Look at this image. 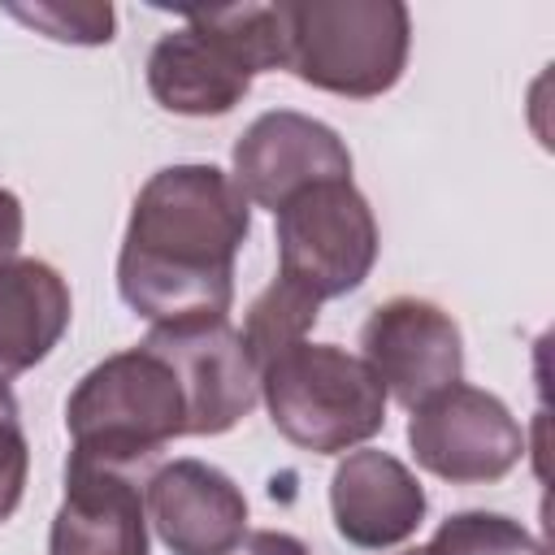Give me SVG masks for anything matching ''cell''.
<instances>
[{"label": "cell", "mask_w": 555, "mask_h": 555, "mask_svg": "<svg viewBox=\"0 0 555 555\" xmlns=\"http://www.w3.org/2000/svg\"><path fill=\"white\" fill-rule=\"evenodd\" d=\"M251 234V204L217 165L152 173L117 251V291L147 325L221 321L234 304V256Z\"/></svg>", "instance_id": "cell-1"}, {"label": "cell", "mask_w": 555, "mask_h": 555, "mask_svg": "<svg viewBox=\"0 0 555 555\" xmlns=\"http://www.w3.org/2000/svg\"><path fill=\"white\" fill-rule=\"evenodd\" d=\"M65 429L74 442L69 460L143 473L186 434V390L173 364L139 343L82 373L65 403Z\"/></svg>", "instance_id": "cell-2"}, {"label": "cell", "mask_w": 555, "mask_h": 555, "mask_svg": "<svg viewBox=\"0 0 555 555\" xmlns=\"http://www.w3.org/2000/svg\"><path fill=\"white\" fill-rule=\"evenodd\" d=\"M260 399L273 429L312 455H343L382 434L386 390L377 373L334 347V343H295L260 369Z\"/></svg>", "instance_id": "cell-3"}, {"label": "cell", "mask_w": 555, "mask_h": 555, "mask_svg": "<svg viewBox=\"0 0 555 555\" xmlns=\"http://www.w3.org/2000/svg\"><path fill=\"white\" fill-rule=\"evenodd\" d=\"M286 69L330 95H386L408 65L412 17L399 0H286Z\"/></svg>", "instance_id": "cell-4"}, {"label": "cell", "mask_w": 555, "mask_h": 555, "mask_svg": "<svg viewBox=\"0 0 555 555\" xmlns=\"http://www.w3.org/2000/svg\"><path fill=\"white\" fill-rule=\"evenodd\" d=\"M278 278L317 304L356 291L377 260V217L351 178L295 191L278 212Z\"/></svg>", "instance_id": "cell-5"}, {"label": "cell", "mask_w": 555, "mask_h": 555, "mask_svg": "<svg viewBox=\"0 0 555 555\" xmlns=\"http://www.w3.org/2000/svg\"><path fill=\"white\" fill-rule=\"evenodd\" d=\"M416 464L451 486H486L525 460V429L507 403L481 386H447L408 421Z\"/></svg>", "instance_id": "cell-6"}, {"label": "cell", "mask_w": 555, "mask_h": 555, "mask_svg": "<svg viewBox=\"0 0 555 555\" xmlns=\"http://www.w3.org/2000/svg\"><path fill=\"white\" fill-rule=\"evenodd\" d=\"M364 364L377 373L382 390L395 395L408 412L455 386L464 373V338L451 312L429 299L395 295L377 304L360 330Z\"/></svg>", "instance_id": "cell-7"}, {"label": "cell", "mask_w": 555, "mask_h": 555, "mask_svg": "<svg viewBox=\"0 0 555 555\" xmlns=\"http://www.w3.org/2000/svg\"><path fill=\"white\" fill-rule=\"evenodd\" d=\"M143 343L173 364L186 390V434H225L256 408L260 369L247 356L243 334L230 325V317L195 325H152Z\"/></svg>", "instance_id": "cell-8"}, {"label": "cell", "mask_w": 555, "mask_h": 555, "mask_svg": "<svg viewBox=\"0 0 555 555\" xmlns=\"http://www.w3.org/2000/svg\"><path fill=\"white\" fill-rule=\"evenodd\" d=\"M234 186L247 204H260L278 212L295 191L325 182V178H351V152L338 139L334 126L295 113L273 108L260 113L234 143Z\"/></svg>", "instance_id": "cell-9"}, {"label": "cell", "mask_w": 555, "mask_h": 555, "mask_svg": "<svg viewBox=\"0 0 555 555\" xmlns=\"http://www.w3.org/2000/svg\"><path fill=\"white\" fill-rule=\"evenodd\" d=\"M147 520L173 555H225L247 533V499L217 464L173 460L147 477Z\"/></svg>", "instance_id": "cell-10"}, {"label": "cell", "mask_w": 555, "mask_h": 555, "mask_svg": "<svg viewBox=\"0 0 555 555\" xmlns=\"http://www.w3.org/2000/svg\"><path fill=\"white\" fill-rule=\"evenodd\" d=\"M425 490L416 473L390 451H347L330 477V516L338 538L360 551H390L425 520Z\"/></svg>", "instance_id": "cell-11"}, {"label": "cell", "mask_w": 555, "mask_h": 555, "mask_svg": "<svg viewBox=\"0 0 555 555\" xmlns=\"http://www.w3.org/2000/svg\"><path fill=\"white\" fill-rule=\"evenodd\" d=\"M48 555H147V507L139 473L69 460Z\"/></svg>", "instance_id": "cell-12"}, {"label": "cell", "mask_w": 555, "mask_h": 555, "mask_svg": "<svg viewBox=\"0 0 555 555\" xmlns=\"http://www.w3.org/2000/svg\"><path fill=\"white\" fill-rule=\"evenodd\" d=\"M147 91L178 117H221L251 91V69L199 13H186L147 56Z\"/></svg>", "instance_id": "cell-13"}, {"label": "cell", "mask_w": 555, "mask_h": 555, "mask_svg": "<svg viewBox=\"0 0 555 555\" xmlns=\"http://www.w3.org/2000/svg\"><path fill=\"white\" fill-rule=\"evenodd\" d=\"M69 286L35 256L0 264V382L35 369L69 330Z\"/></svg>", "instance_id": "cell-14"}, {"label": "cell", "mask_w": 555, "mask_h": 555, "mask_svg": "<svg viewBox=\"0 0 555 555\" xmlns=\"http://www.w3.org/2000/svg\"><path fill=\"white\" fill-rule=\"evenodd\" d=\"M317 317H321V304H317L304 286H295V282H286V278H273V282L251 299V308H247L238 334H243V347H247V356L256 360V369H264L273 356H282V351H291L295 343H304L308 330L317 325Z\"/></svg>", "instance_id": "cell-15"}, {"label": "cell", "mask_w": 555, "mask_h": 555, "mask_svg": "<svg viewBox=\"0 0 555 555\" xmlns=\"http://www.w3.org/2000/svg\"><path fill=\"white\" fill-rule=\"evenodd\" d=\"M421 555H546L542 542L503 512H455L447 516Z\"/></svg>", "instance_id": "cell-16"}, {"label": "cell", "mask_w": 555, "mask_h": 555, "mask_svg": "<svg viewBox=\"0 0 555 555\" xmlns=\"http://www.w3.org/2000/svg\"><path fill=\"white\" fill-rule=\"evenodd\" d=\"M9 17L43 30L48 39L56 43H82V48H95V43H108L113 39V26H117V13L113 4H65V0H39V4H4Z\"/></svg>", "instance_id": "cell-17"}, {"label": "cell", "mask_w": 555, "mask_h": 555, "mask_svg": "<svg viewBox=\"0 0 555 555\" xmlns=\"http://www.w3.org/2000/svg\"><path fill=\"white\" fill-rule=\"evenodd\" d=\"M26 473H30V442H26L13 390H9V382H0V525L17 512Z\"/></svg>", "instance_id": "cell-18"}, {"label": "cell", "mask_w": 555, "mask_h": 555, "mask_svg": "<svg viewBox=\"0 0 555 555\" xmlns=\"http://www.w3.org/2000/svg\"><path fill=\"white\" fill-rule=\"evenodd\" d=\"M225 555H312L295 533H282V529H251L243 533Z\"/></svg>", "instance_id": "cell-19"}, {"label": "cell", "mask_w": 555, "mask_h": 555, "mask_svg": "<svg viewBox=\"0 0 555 555\" xmlns=\"http://www.w3.org/2000/svg\"><path fill=\"white\" fill-rule=\"evenodd\" d=\"M22 225H26V221H22V199L0 186V264L17 256V247H22Z\"/></svg>", "instance_id": "cell-20"}, {"label": "cell", "mask_w": 555, "mask_h": 555, "mask_svg": "<svg viewBox=\"0 0 555 555\" xmlns=\"http://www.w3.org/2000/svg\"><path fill=\"white\" fill-rule=\"evenodd\" d=\"M403 555H421V546H416V551H403Z\"/></svg>", "instance_id": "cell-21"}]
</instances>
